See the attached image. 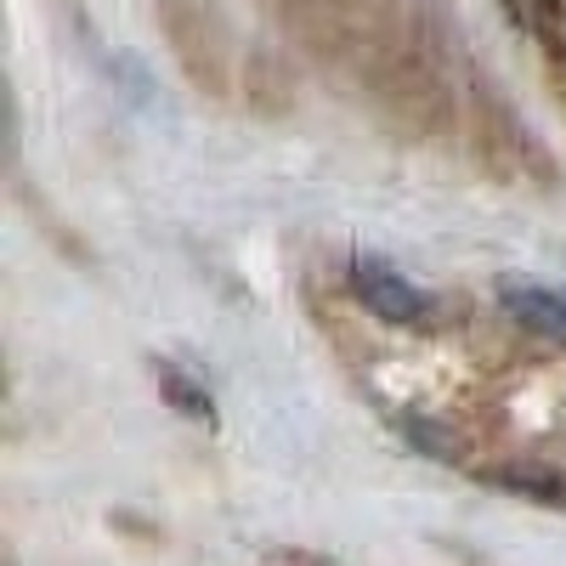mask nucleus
<instances>
[{
    "label": "nucleus",
    "instance_id": "3",
    "mask_svg": "<svg viewBox=\"0 0 566 566\" xmlns=\"http://www.w3.org/2000/svg\"><path fill=\"white\" fill-rule=\"evenodd\" d=\"M159 386H165V402L176 408V413H187V419H199V424H216V408H210V397L187 380V374H176L170 363H159Z\"/></svg>",
    "mask_w": 566,
    "mask_h": 566
},
{
    "label": "nucleus",
    "instance_id": "4",
    "mask_svg": "<svg viewBox=\"0 0 566 566\" xmlns=\"http://www.w3.org/2000/svg\"><path fill=\"white\" fill-rule=\"evenodd\" d=\"M277 560H290V566H328V560H312V555H295V549H277Z\"/></svg>",
    "mask_w": 566,
    "mask_h": 566
},
{
    "label": "nucleus",
    "instance_id": "2",
    "mask_svg": "<svg viewBox=\"0 0 566 566\" xmlns=\"http://www.w3.org/2000/svg\"><path fill=\"white\" fill-rule=\"evenodd\" d=\"M499 306L527 328L533 340L566 346V283H544V277H499Z\"/></svg>",
    "mask_w": 566,
    "mask_h": 566
},
{
    "label": "nucleus",
    "instance_id": "1",
    "mask_svg": "<svg viewBox=\"0 0 566 566\" xmlns=\"http://www.w3.org/2000/svg\"><path fill=\"white\" fill-rule=\"evenodd\" d=\"M352 290L374 317H386V323H413L419 328V323L437 317V295L419 290L413 277H402L386 255H357L352 261Z\"/></svg>",
    "mask_w": 566,
    "mask_h": 566
}]
</instances>
